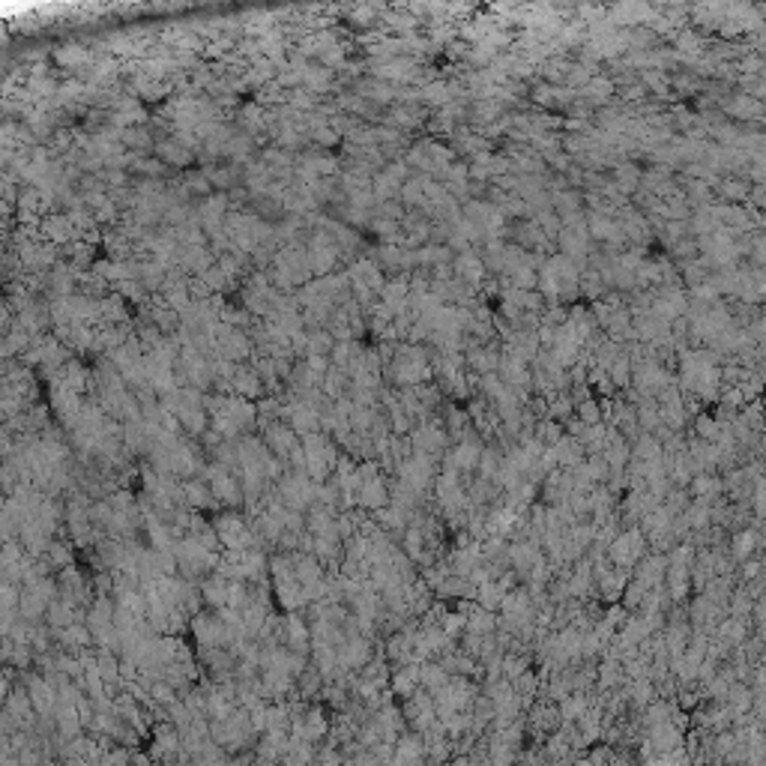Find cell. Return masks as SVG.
<instances>
[{
  "mask_svg": "<svg viewBox=\"0 0 766 766\" xmlns=\"http://www.w3.org/2000/svg\"><path fill=\"white\" fill-rule=\"evenodd\" d=\"M324 393L329 398H339L344 393V371H329L326 381H324Z\"/></svg>",
  "mask_w": 766,
  "mask_h": 766,
  "instance_id": "obj_19",
  "label": "cell"
},
{
  "mask_svg": "<svg viewBox=\"0 0 766 766\" xmlns=\"http://www.w3.org/2000/svg\"><path fill=\"white\" fill-rule=\"evenodd\" d=\"M416 674H419V686H422V688H431V695H435L437 688H443L446 683H450V676H446L443 664L422 661V664H419V668H416Z\"/></svg>",
  "mask_w": 766,
  "mask_h": 766,
  "instance_id": "obj_12",
  "label": "cell"
},
{
  "mask_svg": "<svg viewBox=\"0 0 766 766\" xmlns=\"http://www.w3.org/2000/svg\"><path fill=\"white\" fill-rule=\"evenodd\" d=\"M575 413H578V419H581L584 425H596V422H602V404H599V401H590V398H587V401L578 404V410H575Z\"/></svg>",
  "mask_w": 766,
  "mask_h": 766,
  "instance_id": "obj_17",
  "label": "cell"
},
{
  "mask_svg": "<svg viewBox=\"0 0 766 766\" xmlns=\"http://www.w3.org/2000/svg\"><path fill=\"white\" fill-rule=\"evenodd\" d=\"M721 491V482L716 479V476H698L695 482H691V494H695V500H703V503H710L716 494Z\"/></svg>",
  "mask_w": 766,
  "mask_h": 766,
  "instance_id": "obj_16",
  "label": "cell"
},
{
  "mask_svg": "<svg viewBox=\"0 0 766 766\" xmlns=\"http://www.w3.org/2000/svg\"><path fill=\"white\" fill-rule=\"evenodd\" d=\"M48 563H54V566H69L72 563V551L66 545H60V542H51L48 545Z\"/></svg>",
  "mask_w": 766,
  "mask_h": 766,
  "instance_id": "obj_20",
  "label": "cell"
},
{
  "mask_svg": "<svg viewBox=\"0 0 766 766\" xmlns=\"http://www.w3.org/2000/svg\"><path fill=\"white\" fill-rule=\"evenodd\" d=\"M201 596H204V602L213 605V608H225L228 605V578L225 575L207 578L204 587H201Z\"/></svg>",
  "mask_w": 766,
  "mask_h": 766,
  "instance_id": "obj_8",
  "label": "cell"
},
{
  "mask_svg": "<svg viewBox=\"0 0 766 766\" xmlns=\"http://www.w3.org/2000/svg\"><path fill=\"white\" fill-rule=\"evenodd\" d=\"M509 560H512V566L518 569V572H530L533 566H536L539 563V551H536V542H515L509 551Z\"/></svg>",
  "mask_w": 766,
  "mask_h": 766,
  "instance_id": "obj_6",
  "label": "cell"
},
{
  "mask_svg": "<svg viewBox=\"0 0 766 766\" xmlns=\"http://www.w3.org/2000/svg\"><path fill=\"white\" fill-rule=\"evenodd\" d=\"M264 386L267 383H261V378H257L255 371H237L234 374V393L243 395V398H257L264 393Z\"/></svg>",
  "mask_w": 766,
  "mask_h": 766,
  "instance_id": "obj_14",
  "label": "cell"
},
{
  "mask_svg": "<svg viewBox=\"0 0 766 766\" xmlns=\"http://www.w3.org/2000/svg\"><path fill=\"white\" fill-rule=\"evenodd\" d=\"M755 542H757L755 530H743L740 536L733 539V557H736V560H748V554H751V548H755Z\"/></svg>",
  "mask_w": 766,
  "mask_h": 766,
  "instance_id": "obj_18",
  "label": "cell"
},
{
  "mask_svg": "<svg viewBox=\"0 0 766 766\" xmlns=\"http://www.w3.org/2000/svg\"><path fill=\"white\" fill-rule=\"evenodd\" d=\"M644 557V536L638 530H626V533H619V536H614L611 542V563L619 569H629L632 563H638Z\"/></svg>",
  "mask_w": 766,
  "mask_h": 766,
  "instance_id": "obj_1",
  "label": "cell"
},
{
  "mask_svg": "<svg viewBox=\"0 0 766 766\" xmlns=\"http://www.w3.org/2000/svg\"><path fill=\"white\" fill-rule=\"evenodd\" d=\"M413 450L416 452H422V455H437L443 446H446V435H443V428L440 425H422L419 431H413Z\"/></svg>",
  "mask_w": 766,
  "mask_h": 766,
  "instance_id": "obj_4",
  "label": "cell"
},
{
  "mask_svg": "<svg viewBox=\"0 0 766 766\" xmlns=\"http://www.w3.org/2000/svg\"><path fill=\"white\" fill-rule=\"evenodd\" d=\"M6 713L9 718L16 721V725H24V721H31V710H33V703H31V695H24V691H9L6 695Z\"/></svg>",
  "mask_w": 766,
  "mask_h": 766,
  "instance_id": "obj_11",
  "label": "cell"
},
{
  "mask_svg": "<svg viewBox=\"0 0 766 766\" xmlns=\"http://www.w3.org/2000/svg\"><path fill=\"white\" fill-rule=\"evenodd\" d=\"M569 413H572V401L566 395L551 398V416L554 419H569Z\"/></svg>",
  "mask_w": 766,
  "mask_h": 766,
  "instance_id": "obj_22",
  "label": "cell"
},
{
  "mask_svg": "<svg viewBox=\"0 0 766 766\" xmlns=\"http://www.w3.org/2000/svg\"><path fill=\"white\" fill-rule=\"evenodd\" d=\"M560 431H563L560 422H542L539 431H536V435H539V443H557V440L563 437Z\"/></svg>",
  "mask_w": 766,
  "mask_h": 766,
  "instance_id": "obj_21",
  "label": "cell"
},
{
  "mask_svg": "<svg viewBox=\"0 0 766 766\" xmlns=\"http://www.w3.org/2000/svg\"><path fill=\"white\" fill-rule=\"evenodd\" d=\"M27 691H31V703L39 716H48L57 706V688L42 676H31L27 679Z\"/></svg>",
  "mask_w": 766,
  "mask_h": 766,
  "instance_id": "obj_3",
  "label": "cell"
},
{
  "mask_svg": "<svg viewBox=\"0 0 766 766\" xmlns=\"http://www.w3.org/2000/svg\"><path fill=\"white\" fill-rule=\"evenodd\" d=\"M0 443H4V431H0Z\"/></svg>",
  "mask_w": 766,
  "mask_h": 766,
  "instance_id": "obj_24",
  "label": "cell"
},
{
  "mask_svg": "<svg viewBox=\"0 0 766 766\" xmlns=\"http://www.w3.org/2000/svg\"><path fill=\"white\" fill-rule=\"evenodd\" d=\"M57 728H60V733L66 736H75L81 730V716L75 710V703H63L60 710H57Z\"/></svg>",
  "mask_w": 766,
  "mask_h": 766,
  "instance_id": "obj_15",
  "label": "cell"
},
{
  "mask_svg": "<svg viewBox=\"0 0 766 766\" xmlns=\"http://www.w3.org/2000/svg\"><path fill=\"white\" fill-rule=\"evenodd\" d=\"M560 725H563V718H560V710H554V706L542 703V706H536V710H533L530 728H533V730H539L542 736H551Z\"/></svg>",
  "mask_w": 766,
  "mask_h": 766,
  "instance_id": "obj_5",
  "label": "cell"
},
{
  "mask_svg": "<svg viewBox=\"0 0 766 766\" xmlns=\"http://www.w3.org/2000/svg\"><path fill=\"white\" fill-rule=\"evenodd\" d=\"M267 446L270 450H276L279 452V458H284L287 461V455H291V450L297 446V440H294V428H284V425H270V431H267Z\"/></svg>",
  "mask_w": 766,
  "mask_h": 766,
  "instance_id": "obj_7",
  "label": "cell"
},
{
  "mask_svg": "<svg viewBox=\"0 0 766 766\" xmlns=\"http://www.w3.org/2000/svg\"><path fill=\"white\" fill-rule=\"evenodd\" d=\"M9 691H12V688H9V679H6V676H0V703L6 701Z\"/></svg>",
  "mask_w": 766,
  "mask_h": 766,
  "instance_id": "obj_23",
  "label": "cell"
},
{
  "mask_svg": "<svg viewBox=\"0 0 766 766\" xmlns=\"http://www.w3.org/2000/svg\"><path fill=\"white\" fill-rule=\"evenodd\" d=\"M393 691L398 698H408V695H413V691L419 688V674H416V664H408L404 661L401 668L395 671V676H393Z\"/></svg>",
  "mask_w": 766,
  "mask_h": 766,
  "instance_id": "obj_9",
  "label": "cell"
},
{
  "mask_svg": "<svg viewBox=\"0 0 766 766\" xmlns=\"http://www.w3.org/2000/svg\"><path fill=\"white\" fill-rule=\"evenodd\" d=\"M207 476H210V491H213V497H216V500H222V503H228V506H237V503H240V497H243L240 479H234V476L228 473L225 464H219V461H216V464L207 470Z\"/></svg>",
  "mask_w": 766,
  "mask_h": 766,
  "instance_id": "obj_2",
  "label": "cell"
},
{
  "mask_svg": "<svg viewBox=\"0 0 766 766\" xmlns=\"http://www.w3.org/2000/svg\"><path fill=\"white\" fill-rule=\"evenodd\" d=\"M183 497H186V506H192V509H207V506H213V503H216V497H213L210 485H204V482H195V479L183 485Z\"/></svg>",
  "mask_w": 766,
  "mask_h": 766,
  "instance_id": "obj_13",
  "label": "cell"
},
{
  "mask_svg": "<svg viewBox=\"0 0 766 766\" xmlns=\"http://www.w3.org/2000/svg\"><path fill=\"white\" fill-rule=\"evenodd\" d=\"M587 710H590V701H587V695H581V691H569L566 698H560V718L566 721V725L578 721Z\"/></svg>",
  "mask_w": 766,
  "mask_h": 766,
  "instance_id": "obj_10",
  "label": "cell"
}]
</instances>
